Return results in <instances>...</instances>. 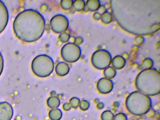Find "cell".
Listing matches in <instances>:
<instances>
[{"label": "cell", "instance_id": "cell-4", "mask_svg": "<svg viewBox=\"0 0 160 120\" xmlns=\"http://www.w3.org/2000/svg\"><path fill=\"white\" fill-rule=\"evenodd\" d=\"M32 69L34 74L40 78H46L54 71V62L50 56L40 54L33 59Z\"/></svg>", "mask_w": 160, "mask_h": 120}, {"label": "cell", "instance_id": "cell-5", "mask_svg": "<svg viewBox=\"0 0 160 120\" xmlns=\"http://www.w3.org/2000/svg\"><path fill=\"white\" fill-rule=\"evenodd\" d=\"M111 54L108 51L105 49L98 50L94 52L91 58L92 65L100 70L108 67L111 64Z\"/></svg>", "mask_w": 160, "mask_h": 120}, {"label": "cell", "instance_id": "cell-9", "mask_svg": "<svg viewBox=\"0 0 160 120\" xmlns=\"http://www.w3.org/2000/svg\"><path fill=\"white\" fill-rule=\"evenodd\" d=\"M113 81L111 79L102 78L98 81L97 84L98 91L102 94H107L113 90Z\"/></svg>", "mask_w": 160, "mask_h": 120}, {"label": "cell", "instance_id": "cell-19", "mask_svg": "<svg viewBox=\"0 0 160 120\" xmlns=\"http://www.w3.org/2000/svg\"><path fill=\"white\" fill-rule=\"evenodd\" d=\"M59 38L62 43H66L70 39V35L69 34L66 32L62 33L59 36Z\"/></svg>", "mask_w": 160, "mask_h": 120}, {"label": "cell", "instance_id": "cell-14", "mask_svg": "<svg viewBox=\"0 0 160 120\" xmlns=\"http://www.w3.org/2000/svg\"><path fill=\"white\" fill-rule=\"evenodd\" d=\"M86 5V2L84 0H75L73 2L72 7L74 9L77 11H82L84 10Z\"/></svg>", "mask_w": 160, "mask_h": 120}, {"label": "cell", "instance_id": "cell-28", "mask_svg": "<svg viewBox=\"0 0 160 120\" xmlns=\"http://www.w3.org/2000/svg\"><path fill=\"white\" fill-rule=\"evenodd\" d=\"M104 105L102 103H100L98 104V107H100V108H99L101 109L103 107Z\"/></svg>", "mask_w": 160, "mask_h": 120}, {"label": "cell", "instance_id": "cell-16", "mask_svg": "<svg viewBox=\"0 0 160 120\" xmlns=\"http://www.w3.org/2000/svg\"><path fill=\"white\" fill-rule=\"evenodd\" d=\"M153 62L152 59L149 58H146L141 63V68L144 69H150L152 67Z\"/></svg>", "mask_w": 160, "mask_h": 120}, {"label": "cell", "instance_id": "cell-17", "mask_svg": "<svg viewBox=\"0 0 160 120\" xmlns=\"http://www.w3.org/2000/svg\"><path fill=\"white\" fill-rule=\"evenodd\" d=\"M73 2L72 0H62L61 1V6L64 10H69L72 7Z\"/></svg>", "mask_w": 160, "mask_h": 120}, {"label": "cell", "instance_id": "cell-12", "mask_svg": "<svg viewBox=\"0 0 160 120\" xmlns=\"http://www.w3.org/2000/svg\"><path fill=\"white\" fill-rule=\"evenodd\" d=\"M101 6V2L99 0H88L86 2L84 10L85 11H96Z\"/></svg>", "mask_w": 160, "mask_h": 120}, {"label": "cell", "instance_id": "cell-22", "mask_svg": "<svg viewBox=\"0 0 160 120\" xmlns=\"http://www.w3.org/2000/svg\"><path fill=\"white\" fill-rule=\"evenodd\" d=\"M89 107V103L86 100H82L80 103V108L81 109L85 110L88 109Z\"/></svg>", "mask_w": 160, "mask_h": 120}, {"label": "cell", "instance_id": "cell-3", "mask_svg": "<svg viewBox=\"0 0 160 120\" xmlns=\"http://www.w3.org/2000/svg\"><path fill=\"white\" fill-rule=\"evenodd\" d=\"M152 106L150 98L139 91L131 93L126 100L127 109L133 114L141 115L146 113Z\"/></svg>", "mask_w": 160, "mask_h": 120}, {"label": "cell", "instance_id": "cell-21", "mask_svg": "<svg viewBox=\"0 0 160 120\" xmlns=\"http://www.w3.org/2000/svg\"><path fill=\"white\" fill-rule=\"evenodd\" d=\"M145 41V38L143 37H137L134 39V43L137 46H140L143 44Z\"/></svg>", "mask_w": 160, "mask_h": 120}, {"label": "cell", "instance_id": "cell-18", "mask_svg": "<svg viewBox=\"0 0 160 120\" xmlns=\"http://www.w3.org/2000/svg\"><path fill=\"white\" fill-rule=\"evenodd\" d=\"M48 104L51 107H57L59 106L60 100L56 97L50 98L48 99Z\"/></svg>", "mask_w": 160, "mask_h": 120}, {"label": "cell", "instance_id": "cell-23", "mask_svg": "<svg viewBox=\"0 0 160 120\" xmlns=\"http://www.w3.org/2000/svg\"><path fill=\"white\" fill-rule=\"evenodd\" d=\"M4 68V60L1 52H0V76L2 74Z\"/></svg>", "mask_w": 160, "mask_h": 120}, {"label": "cell", "instance_id": "cell-6", "mask_svg": "<svg viewBox=\"0 0 160 120\" xmlns=\"http://www.w3.org/2000/svg\"><path fill=\"white\" fill-rule=\"evenodd\" d=\"M61 54L65 62H75L78 61L81 56V48L74 43H66L62 48Z\"/></svg>", "mask_w": 160, "mask_h": 120}, {"label": "cell", "instance_id": "cell-25", "mask_svg": "<svg viewBox=\"0 0 160 120\" xmlns=\"http://www.w3.org/2000/svg\"><path fill=\"white\" fill-rule=\"evenodd\" d=\"M101 14L99 13L98 12H96L94 13L93 15V18L94 19L96 20H99L101 19Z\"/></svg>", "mask_w": 160, "mask_h": 120}, {"label": "cell", "instance_id": "cell-13", "mask_svg": "<svg viewBox=\"0 0 160 120\" xmlns=\"http://www.w3.org/2000/svg\"><path fill=\"white\" fill-rule=\"evenodd\" d=\"M117 74V71L112 67H108L104 70V75L105 78L111 79L113 78Z\"/></svg>", "mask_w": 160, "mask_h": 120}, {"label": "cell", "instance_id": "cell-20", "mask_svg": "<svg viewBox=\"0 0 160 120\" xmlns=\"http://www.w3.org/2000/svg\"><path fill=\"white\" fill-rule=\"evenodd\" d=\"M80 103V100L79 98L76 97H73L71 98L70 100V104L72 108H77L78 107Z\"/></svg>", "mask_w": 160, "mask_h": 120}, {"label": "cell", "instance_id": "cell-8", "mask_svg": "<svg viewBox=\"0 0 160 120\" xmlns=\"http://www.w3.org/2000/svg\"><path fill=\"white\" fill-rule=\"evenodd\" d=\"M9 12L5 4L0 1V34L7 26L9 21Z\"/></svg>", "mask_w": 160, "mask_h": 120}, {"label": "cell", "instance_id": "cell-7", "mask_svg": "<svg viewBox=\"0 0 160 120\" xmlns=\"http://www.w3.org/2000/svg\"><path fill=\"white\" fill-rule=\"evenodd\" d=\"M50 25L53 32L56 33H62L68 29L69 22L68 18L63 15L58 14L51 18Z\"/></svg>", "mask_w": 160, "mask_h": 120}, {"label": "cell", "instance_id": "cell-24", "mask_svg": "<svg viewBox=\"0 0 160 120\" xmlns=\"http://www.w3.org/2000/svg\"><path fill=\"white\" fill-rule=\"evenodd\" d=\"M83 42V39L82 37H78L76 38L74 40V44L77 46H79V45H81Z\"/></svg>", "mask_w": 160, "mask_h": 120}, {"label": "cell", "instance_id": "cell-11", "mask_svg": "<svg viewBox=\"0 0 160 120\" xmlns=\"http://www.w3.org/2000/svg\"><path fill=\"white\" fill-rule=\"evenodd\" d=\"M112 67L115 69H120L123 68L126 64V60L121 55L115 56L111 60Z\"/></svg>", "mask_w": 160, "mask_h": 120}, {"label": "cell", "instance_id": "cell-2", "mask_svg": "<svg viewBox=\"0 0 160 120\" xmlns=\"http://www.w3.org/2000/svg\"><path fill=\"white\" fill-rule=\"evenodd\" d=\"M135 85L139 92L148 96H155L160 92V74L156 68L143 69L136 78Z\"/></svg>", "mask_w": 160, "mask_h": 120}, {"label": "cell", "instance_id": "cell-27", "mask_svg": "<svg viewBox=\"0 0 160 120\" xmlns=\"http://www.w3.org/2000/svg\"><path fill=\"white\" fill-rule=\"evenodd\" d=\"M64 109L65 110H70L71 109V106H70V104H68V103H65V104H64Z\"/></svg>", "mask_w": 160, "mask_h": 120}, {"label": "cell", "instance_id": "cell-26", "mask_svg": "<svg viewBox=\"0 0 160 120\" xmlns=\"http://www.w3.org/2000/svg\"><path fill=\"white\" fill-rule=\"evenodd\" d=\"M98 10H99V11H98V12H99L100 14H101V15H102L105 11H106L105 8L103 7H100V8H99Z\"/></svg>", "mask_w": 160, "mask_h": 120}, {"label": "cell", "instance_id": "cell-10", "mask_svg": "<svg viewBox=\"0 0 160 120\" xmlns=\"http://www.w3.org/2000/svg\"><path fill=\"white\" fill-rule=\"evenodd\" d=\"M70 68L69 65L64 62H59L56 67V72L59 76H65L70 71Z\"/></svg>", "mask_w": 160, "mask_h": 120}, {"label": "cell", "instance_id": "cell-1", "mask_svg": "<svg viewBox=\"0 0 160 120\" xmlns=\"http://www.w3.org/2000/svg\"><path fill=\"white\" fill-rule=\"evenodd\" d=\"M14 32L22 41L33 42L40 39L45 29V20L37 10L26 9L19 13L14 21Z\"/></svg>", "mask_w": 160, "mask_h": 120}, {"label": "cell", "instance_id": "cell-15", "mask_svg": "<svg viewBox=\"0 0 160 120\" xmlns=\"http://www.w3.org/2000/svg\"><path fill=\"white\" fill-rule=\"evenodd\" d=\"M101 20L105 24H108L112 22L113 17L112 14L108 11H106L101 16Z\"/></svg>", "mask_w": 160, "mask_h": 120}]
</instances>
